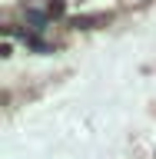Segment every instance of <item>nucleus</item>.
<instances>
[{"label": "nucleus", "instance_id": "nucleus-1", "mask_svg": "<svg viewBox=\"0 0 156 159\" xmlns=\"http://www.w3.org/2000/svg\"><path fill=\"white\" fill-rule=\"evenodd\" d=\"M106 13H93V17H73V27H93V23H106Z\"/></svg>", "mask_w": 156, "mask_h": 159}, {"label": "nucleus", "instance_id": "nucleus-2", "mask_svg": "<svg viewBox=\"0 0 156 159\" xmlns=\"http://www.w3.org/2000/svg\"><path fill=\"white\" fill-rule=\"evenodd\" d=\"M47 13H50V17H60V13H63V0H50V3H47Z\"/></svg>", "mask_w": 156, "mask_h": 159}]
</instances>
